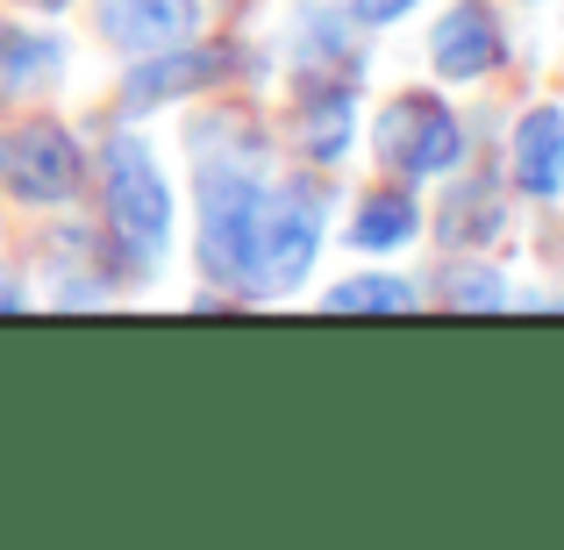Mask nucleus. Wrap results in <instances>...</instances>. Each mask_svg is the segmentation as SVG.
I'll list each match as a JSON object with an SVG mask.
<instances>
[{"label": "nucleus", "mask_w": 564, "mask_h": 550, "mask_svg": "<svg viewBox=\"0 0 564 550\" xmlns=\"http://www.w3.org/2000/svg\"><path fill=\"white\" fill-rule=\"evenodd\" d=\"M100 207H108V244L122 258L129 279H151L172 250V180L158 165V151L137 129H108L100 143Z\"/></svg>", "instance_id": "obj_1"}, {"label": "nucleus", "mask_w": 564, "mask_h": 550, "mask_svg": "<svg viewBox=\"0 0 564 550\" xmlns=\"http://www.w3.org/2000/svg\"><path fill=\"white\" fill-rule=\"evenodd\" d=\"M322 236H329V186H322V172L264 180L243 293L250 301H286V293H301L307 272H315V258H322Z\"/></svg>", "instance_id": "obj_2"}, {"label": "nucleus", "mask_w": 564, "mask_h": 550, "mask_svg": "<svg viewBox=\"0 0 564 550\" xmlns=\"http://www.w3.org/2000/svg\"><path fill=\"white\" fill-rule=\"evenodd\" d=\"M264 207V158H193V250L200 272L243 287Z\"/></svg>", "instance_id": "obj_3"}, {"label": "nucleus", "mask_w": 564, "mask_h": 550, "mask_svg": "<svg viewBox=\"0 0 564 550\" xmlns=\"http://www.w3.org/2000/svg\"><path fill=\"white\" fill-rule=\"evenodd\" d=\"M372 158L400 186L414 180H451L465 165V122L443 94H393L372 115Z\"/></svg>", "instance_id": "obj_4"}, {"label": "nucleus", "mask_w": 564, "mask_h": 550, "mask_svg": "<svg viewBox=\"0 0 564 550\" xmlns=\"http://www.w3.org/2000/svg\"><path fill=\"white\" fill-rule=\"evenodd\" d=\"M0 186L29 207H65L86 186V151L65 122L29 115V122L0 129Z\"/></svg>", "instance_id": "obj_5"}, {"label": "nucleus", "mask_w": 564, "mask_h": 550, "mask_svg": "<svg viewBox=\"0 0 564 550\" xmlns=\"http://www.w3.org/2000/svg\"><path fill=\"white\" fill-rule=\"evenodd\" d=\"M429 65L451 86H479L508 65V22L494 14V0H451L429 29Z\"/></svg>", "instance_id": "obj_6"}, {"label": "nucleus", "mask_w": 564, "mask_h": 550, "mask_svg": "<svg viewBox=\"0 0 564 550\" xmlns=\"http://www.w3.org/2000/svg\"><path fill=\"white\" fill-rule=\"evenodd\" d=\"M221 72H229V57L207 51L200 36L193 43H172V51H151V57H129V79H122V115L129 122H143V115L172 108V100L200 94V86H215Z\"/></svg>", "instance_id": "obj_7"}, {"label": "nucleus", "mask_w": 564, "mask_h": 550, "mask_svg": "<svg viewBox=\"0 0 564 550\" xmlns=\"http://www.w3.org/2000/svg\"><path fill=\"white\" fill-rule=\"evenodd\" d=\"M293 143L307 151L315 172H329V165L350 158V143H358V86H350L344 72L301 79V94H293Z\"/></svg>", "instance_id": "obj_8"}, {"label": "nucleus", "mask_w": 564, "mask_h": 550, "mask_svg": "<svg viewBox=\"0 0 564 550\" xmlns=\"http://www.w3.org/2000/svg\"><path fill=\"white\" fill-rule=\"evenodd\" d=\"M200 22H207L200 0H100L94 8L100 43L122 57H151V51H172V43H193Z\"/></svg>", "instance_id": "obj_9"}, {"label": "nucleus", "mask_w": 564, "mask_h": 550, "mask_svg": "<svg viewBox=\"0 0 564 550\" xmlns=\"http://www.w3.org/2000/svg\"><path fill=\"white\" fill-rule=\"evenodd\" d=\"M508 180L522 201H564V108L536 100L508 129Z\"/></svg>", "instance_id": "obj_10"}, {"label": "nucleus", "mask_w": 564, "mask_h": 550, "mask_svg": "<svg viewBox=\"0 0 564 550\" xmlns=\"http://www.w3.org/2000/svg\"><path fill=\"white\" fill-rule=\"evenodd\" d=\"M286 65L301 72V79H322V72H358V22H350L336 0H301L286 22Z\"/></svg>", "instance_id": "obj_11"}, {"label": "nucleus", "mask_w": 564, "mask_h": 550, "mask_svg": "<svg viewBox=\"0 0 564 550\" xmlns=\"http://www.w3.org/2000/svg\"><path fill=\"white\" fill-rule=\"evenodd\" d=\"M436 236L451 250H486L508 236V186L494 180V172H465V180H451L436 207Z\"/></svg>", "instance_id": "obj_12"}, {"label": "nucleus", "mask_w": 564, "mask_h": 550, "mask_svg": "<svg viewBox=\"0 0 564 550\" xmlns=\"http://www.w3.org/2000/svg\"><path fill=\"white\" fill-rule=\"evenodd\" d=\"M65 79V36L0 29V100H36Z\"/></svg>", "instance_id": "obj_13"}, {"label": "nucleus", "mask_w": 564, "mask_h": 550, "mask_svg": "<svg viewBox=\"0 0 564 550\" xmlns=\"http://www.w3.org/2000/svg\"><path fill=\"white\" fill-rule=\"evenodd\" d=\"M422 229H429L422 201H414L408 186H393V193L358 201V215H350V250H408Z\"/></svg>", "instance_id": "obj_14"}, {"label": "nucleus", "mask_w": 564, "mask_h": 550, "mask_svg": "<svg viewBox=\"0 0 564 550\" xmlns=\"http://www.w3.org/2000/svg\"><path fill=\"white\" fill-rule=\"evenodd\" d=\"M322 308L329 315H365V308H379V315H408V308H422V287L414 279H400V272H350V279H336V287H322Z\"/></svg>", "instance_id": "obj_15"}, {"label": "nucleus", "mask_w": 564, "mask_h": 550, "mask_svg": "<svg viewBox=\"0 0 564 550\" xmlns=\"http://www.w3.org/2000/svg\"><path fill=\"white\" fill-rule=\"evenodd\" d=\"M436 301L465 308V315H494V308H508V279L494 272V265H443L436 272Z\"/></svg>", "instance_id": "obj_16"}, {"label": "nucleus", "mask_w": 564, "mask_h": 550, "mask_svg": "<svg viewBox=\"0 0 564 550\" xmlns=\"http://www.w3.org/2000/svg\"><path fill=\"white\" fill-rule=\"evenodd\" d=\"M414 8H422V0H344V14L358 29H393V22H408Z\"/></svg>", "instance_id": "obj_17"}, {"label": "nucleus", "mask_w": 564, "mask_h": 550, "mask_svg": "<svg viewBox=\"0 0 564 550\" xmlns=\"http://www.w3.org/2000/svg\"><path fill=\"white\" fill-rule=\"evenodd\" d=\"M14 308H29V287L14 272H0V315H14Z\"/></svg>", "instance_id": "obj_18"}, {"label": "nucleus", "mask_w": 564, "mask_h": 550, "mask_svg": "<svg viewBox=\"0 0 564 550\" xmlns=\"http://www.w3.org/2000/svg\"><path fill=\"white\" fill-rule=\"evenodd\" d=\"M22 8H43V14H57V8H72V0H22Z\"/></svg>", "instance_id": "obj_19"}]
</instances>
